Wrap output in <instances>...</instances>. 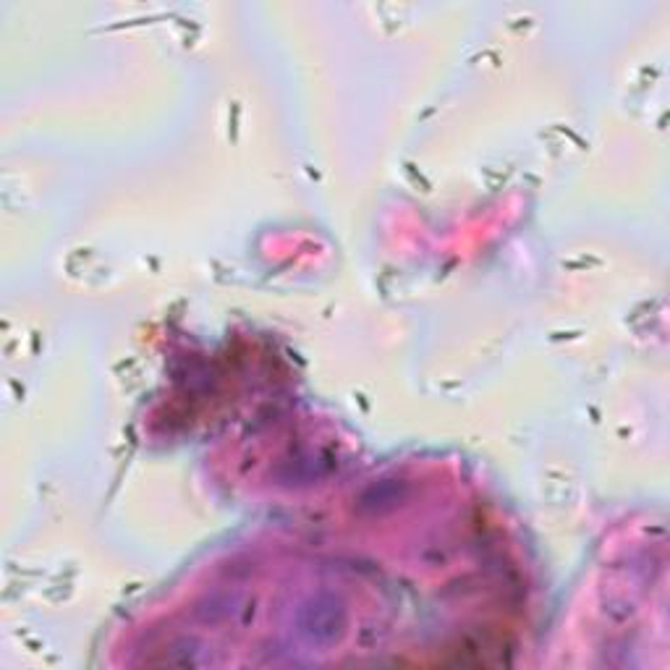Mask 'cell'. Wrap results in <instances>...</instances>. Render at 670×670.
I'll use <instances>...</instances> for the list:
<instances>
[{"instance_id":"1","label":"cell","mask_w":670,"mask_h":670,"mask_svg":"<svg viewBox=\"0 0 670 670\" xmlns=\"http://www.w3.org/2000/svg\"><path fill=\"white\" fill-rule=\"evenodd\" d=\"M301 626H305L315 639H320V642H330L346 626L343 605L330 595L315 597L305 608V614H301Z\"/></svg>"}]
</instances>
